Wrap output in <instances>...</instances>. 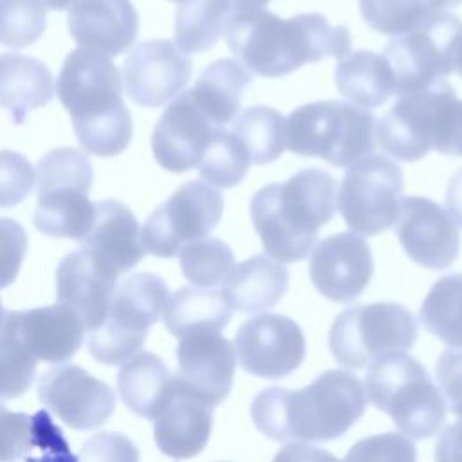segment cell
Wrapping results in <instances>:
<instances>
[{"label":"cell","mask_w":462,"mask_h":462,"mask_svg":"<svg viewBox=\"0 0 462 462\" xmlns=\"http://www.w3.org/2000/svg\"><path fill=\"white\" fill-rule=\"evenodd\" d=\"M92 164L87 153L76 148H56L38 162L32 215L36 229L54 238L81 242L96 218V204L88 200Z\"/></svg>","instance_id":"cell-7"},{"label":"cell","mask_w":462,"mask_h":462,"mask_svg":"<svg viewBox=\"0 0 462 462\" xmlns=\"http://www.w3.org/2000/svg\"><path fill=\"white\" fill-rule=\"evenodd\" d=\"M446 209L457 226L462 227V168L451 177L446 189Z\"/></svg>","instance_id":"cell-49"},{"label":"cell","mask_w":462,"mask_h":462,"mask_svg":"<svg viewBox=\"0 0 462 462\" xmlns=\"http://www.w3.org/2000/svg\"><path fill=\"white\" fill-rule=\"evenodd\" d=\"M173 375L164 361L152 352H139L126 361L117 374V390L126 408L153 420L166 402Z\"/></svg>","instance_id":"cell-30"},{"label":"cell","mask_w":462,"mask_h":462,"mask_svg":"<svg viewBox=\"0 0 462 462\" xmlns=\"http://www.w3.org/2000/svg\"><path fill=\"white\" fill-rule=\"evenodd\" d=\"M395 235L406 254L426 269L440 271L449 267L460 251L457 224L431 199H402Z\"/></svg>","instance_id":"cell-19"},{"label":"cell","mask_w":462,"mask_h":462,"mask_svg":"<svg viewBox=\"0 0 462 462\" xmlns=\"http://www.w3.org/2000/svg\"><path fill=\"white\" fill-rule=\"evenodd\" d=\"M224 199L204 180L182 184L164 204L146 218L141 227L144 253L171 258L195 240L206 238L220 222Z\"/></svg>","instance_id":"cell-12"},{"label":"cell","mask_w":462,"mask_h":462,"mask_svg":"<svg viewBox=\"0 0 462 462\" xmlns=\"http://www.w3.org/2000/svg\"><path fill=\"white\" fill-rule=\"evenodd\" d=\"M36 359L22 343L11 310L0 327V399L23 395L36 375Z\"/></svg>","instance_id":"cell-39"},{"label":"cell","mask_w":462,"mask_h":462,"mask_svg":"<svg viewBox=\"0 0 462 462\" xmlns=\"http://www.w3.org/2000/svg\"><path fill=\"white\" fill-rule=\"evenodd\" d=\"M229 5L233 7L235 14L236 13H244V11H254V9H262L263 5H267L271 0H227Z\"/></svg>","instance_id":"cell-50"},{"label":"cell","mask_w":462,"mask_h":462,"mask_svg":"<svg viewBox=\"0 0 462 462\" xmlns=\"http://www.w3.org/2000/svg\"><path fill=\"white\" fill-rule=\"evenodd\" d=\"M16 332L36 361L65 363L83 345L85 325L65 305L54 303L29 310H11Z\"/></svg>","instance_id":"cell-25"},{"label":"cell","mask_w":462,"mask_h":462,"mask_svg":"<svg viewBox=\"0 0 462 462\" xmlns=\"http://www.w3.org/2000/svg\"><path fill=\"white\" fill-rule=\"evenodd\" d=\"M170 2H179V4H184V2H188V0H170Z\"/></svg>","instance_id":"cell-54"},{"label":"cell","mask_w":462,"mask_h":462,"mask_svg":"<svg viewBox=\"0 0 462 462\" xmlns=\"http://www.w3.org/2000/svg\"><path fill=\"white\" fill-rule=\"evenodd\" d=\"M435 462H462V419L449 424L437 439Z\"/></svg>","instance_id":"cell-48"},{"label":"cell","mask_w":462,"mask_h":462,"mask_svg":"<svg viewBox=\"0 0 462 462\" xmlns=\"http://www.w3.org/2000/svg\"><path fill=\"white\" fill-rule=\"evenodd\" d=\"M78 462H139V451L126 435L105 431L81 446Z\"/></svg>","instance_id":"cell-45"},{"label":"cell","mask_w":462,"mask_h":462,"mask_svg":"<svg viewBox=\"0 0 462 462\" xmlns=\"http://www.w3.org/2000/svg\"><path fill=\"white\" fill-rule=\"evenodd\" d=\"M231 52L254 74L282 78L305 63L337 58L350 51V32L319 13L280 18L271 11L236 13L226 32Z\"/></svg>","instance_id":"cell-2"},{"label":"cell","mask_w":462,"mask_h":462,"mask_svg":"<svg viewBox=\"0 0 462 462\" xmlns=\"http://www.w3.org/2000/svg\"><path fill=\"white\" fill-rule=\"evenodd\" d=\"M27 253V233L13 218L0 217V289L9 287Z\"/></svg>","instance_id":"cell-44"},{"label":"cell","mask_w":462,"mask_h":462,"mask_svg":"<svg viewBox=\"0 0 462 462\" xmlns=\"http://www.w3.org/2000/svg\"><path fill=\"white\" fill-rule=\"evenodd\" d=\"M424 328L453 348H462V273L439 278L426 294L420 310Z\"/></svg>","instance_id":"cell-34"},{"label":"cell","mask_w":462,"mask_h":462,"mask_svg":"<svg viewBox=\"0 0 462 462\" xmlns=\"http://www.w3.org/2000/svg\"><path fill=\"white\" fill-rule=\"evenodd\" d=\"M287 287V267L267 254H254L231 269L220 292L231 310L254 314L274 307Z\"/></svg>","instance_id":"cell-27"},{"label":"cell","mask_w":462,"mask_h":462,"mask_svg":"<svg viewBox=\"0 0 462 462\" xmlns=\"http://www.w3.org/2000/svg\"><path fill=\"white\" fill-rule=\"evenodd\" d=\"M213 408L173 375L171 392L153 419V439L159 451L175 460L199 455L211 435Z\"/></svg>","instance_id":"cell-22"},{"label":"cell","mask_w":462,"mask_h":462,"mask_svg":"<svg viewBox=\"0 0 462 462\" xmlns=\"http://www.w3.org/2000/svg\"><path fill=\"white\" fill-rule=\"evenodd\" d=\"M220 126L204 114L191 92L186 90L173 97L153 128V157L159 166L173 173L199 168Z\"/></svg>","instance_id":"cell-17"},{"label":"cell","mask_w":462,"mask_h":462,"mask_svg":"<svg viewBox=\"0 0 462 462\" xmlns=\"http://www.w3.org/2000/svg\"><path fill=\"white\" fill-rule=\"evenodd\" d=\"M45 9H52V11H63L69 9L76 0H40Z\"/></svg>","instance_id":"cell-51"},{"label":"cell","mask_w":462,"mask_h":462,"mask_svg":"<svg viewBox=\"0 0 462 462\" xmlns=\"http://www.w3.org/2000/svg\"><path fill=\"white\" fill-rule=\"evenodd\" d=\"M365 392L370 402L413 440L433 437L444 424L446 402L440 390L428 370L404 352L386 354L370 363Z\"/></svg>","instance_id":"cell-5"},{"label":"cell","mask_w":462,"mask_h":462,"mask_svg":"<svg viewBox=\"0 0 462 462\" xmlns=\"http://www.w3.org/2000/svg\"><path fill=\"white\" fill-rule=\"evenodd\" d=\"M119 274L94 258L83 247L61 258L56 269L58 303L69 307L87 332L99 328L110 309Z\"/></svg>","instance_id":"cell-20"},{"label":"cell","mask_w":462,"mask_h":462,"mask_svg":"<svg viewBox=\"0 0 462 462\" xmlns=\"http://www.w3.org/2000/svg\"><path fill=\"white\" fill-rule=\"evenodd\" d=\"M366 401L352 372L327 370L300 390H262L249 411L256 430L276 442H325L345 435L363 417Z\"/></svg>","instance_id":"cell-1"},{"label":"cell","mask_w":462,"mask_h":462,"mask_svg":"<svg viewBox=\"0 0 462 462\" xmlns=\"http://www.w3.org/2000/svg\"><path fill=\"white\" fill-rule=\"evenodd\" d=\"M34 182V170L25 155L0 150V208H13L23 202Z\"/></svg>","instance_id":"cell-42"},{"label":"cell","mask_w":462,"mask_h":462,"mask_svg":"<svg viewBox=\"0 0 462 462\" xmlns=\"http://www.w3.org/2000/svg\"><path fill=\"white\" fill-rule=\"evenodd\" d=\"M251 79V70L242 61L222 58L202 70L189 92L204 114L217 126L226 128L238 116L244 90Z\"/></svg>","instance_id":"cell-29"},{"label":"cell","mask_w":462,"mask_h":462,"mask_svg":"<svg viewBox=\"0 0 462 462\" xmlns=\"http://www.w3.org/2000/svg\"><path fill=\"white\" fill-rule=\"evenodd\" d=\"M4 318H5V312H4V307H2V300H0V327L4 323Z\"/></svg>","instance_id":"cell-53"},{"label":"cell","mask_w":462,"mask_h":462,"mask_svg":"<svg viewBox=\"0 0 462 462\" xmlns=\"http://www.w3.org/2000/svg\"><path fill=\"white\" fill-rule=\"evenodd\" d=\"M417 334V321L406 307L375 301L345 309L330 327L328 346L341 366L357 370L386 354L410 350Z\"/></svg>","instance_id":"cell-9"},{"label":"cell","mask_w":462,"mask_h":462,"mask_svg":"<svg viewBox=\"0 0 462 462\" xmlns=\"http://www.w3.org/2000/svg\"><path fill=\"white\" fill-rule=\"evenodd\" d=\"M448 0H359L365 22L386 36H401L431 14L444 11Z\"/></svg>","instance_id":"cell-36"},{"label":"cell","mask_w":462,"mask_h":462,"mask_svg":"<svg viewBox=\"0 0 462 462\" xmlns=\"http://www.w3.org/2000/svg\"><path fill=\"white\" fill-rule=\"evenodd\" d=\"M168 298V285L153 273H135L125 278L112 294L105 323L88 332L90 356L110 366L130 361L141 352Z\"/></svg>","instance_id":"cell-8"},{"label":"cell","mask_w":462,"mask_h":462,"mask_svg":"<svg viewBox=\"0 0 462 462\" xmlns=\"http://www.w3.org/2000/svg\"><path fill=\"white\" fill-rule=\"evenodd\" d=\"M47 27L40 0H0V43L11 49L32 45Z\"/></svg>","instance_id":"cell-40"},{"label":"cell","mask_w":462,"mask_h":462,"mask_svg":"<svg viewBox=\"0 0 462 462\" xmlns=\"http://www.w3.org/2000/svg\"><path fill=\"white\" fill-rule=\"evenodd\" d=\"M455 94L446 79L428 88L399 96L375 125V141L384 153L404 161H419L431 150V125L437 106Z\"/></svg>","instance_id":"cell-16"},{"label":"cell","mask_w":462,"mask_h":462,"mask_svg":"<svg viewBox=\"0 0 462 462\" xmlns=\"http://www.w3.org/2000/svg\"><path fill=\"white\" fill-rule=\"evenodd\" d=\"M177 365L175 377L217 406L231 392L236 352L220 332H195L179 339Z\"/></svg>","instance_id":"cell-21"},{"label":"cell","mask_w":462,"mask_h":462,"mask_svg":"<svg viewBox=\"0 0 462 462\" xmlns=\"http://www.w3.org/2000/svg\"><path fill=\"white\" fill-rule=\"evenodd\" d=\"M375 117L345 101H314L285 117V146L303 157L350 166L375 148Z\"/></svg>","instance_id":"cell-6"},{"label":"cell","mask_w":462,"mask_h":462,"mask_svg":"<svg viewBox=\"0 0 462 462\" xmlns=\"http://www.w3.org/2000/svg\"><path fill=\"white\" fill-rule=\"evenodd\" d=\"M94 204V224L79 244L117 274L128 273L144 256L139 222L130 208L116 199H105Z\"/></svg>","instance_id":"cell-26"},{"label":"cell","mask_w":462,"mask_h":462,"mask_svg":"<svg viewBox=\"0 0 462 462\" xmlns=\"http://www.w3.org/2000/svg\"><path fill=\"white\" fill-rule=\"evenodd\" d=\"M343 462H417V448L404 435L386 431L357 440Z\"/></svg>","instance_id":"cell-41"},{"label":"cell","mask_w":462,"mask_h":462,"mask_svg":"<svg viewBox=\"0 0 462 462\" xmlns=\"http://www.w3.org/2000/svg\"><path fill=\"white\" fill-rule=\"evenodd\" d=\"M247 150L251 162L265 164L278 159L285 148V117L271 106L242 110L229 128Z\"/></svg>","instance_id":"cell-35"},{"label":"cell","mask_w":462,"mask_h":462,"mask_svg":"<svg viewBox=\"0 0 462 462\" xmlns=\"http://www.w3.org/2000/svg\"><path fill=\"white\" fill-rule=\"evenodd\" d=\"M67 22L72 40L101 56L123 54L139 31V14L130 0H76Z\"/></svg>","instance_id":"cell-23"},{"label":"cell","mask_w":462,"mask_h":462,"mask_svg":"<svg viewBox=\"0 0 462 462\" xmlns=\"http://www.w3.org/2000/svg\"><path fill=\"white\" fill-rule=\"evenodd\" d=\"M251 157L244 144L227 128H220L208 146L199 173L202 180L217 188H233L244 180Z\"/></svg>","instance_id":"cell-38"},{"label":"cell","mask_w":462,"mask_h":462,"mask_svg":"<svg viewBox=\"0 0 462 462\" xmlns=\"http://www.w3.org/2000/svg\"><path fill=\"white\" fill-rule=\"evenodd\" d=\"M273 462H341L330 451L307 444V442H289L273 458Z\"/></svg>","instance_id":"cell-47"},{"label":"cell","mask_w":462,"mask_h":462,"mask_svg":"<svg viewBox=\"0 0 462 462\" xmlns=\"http://www.w3.org/2000/svg\"><path fill=\"white\" fill-rule=\"evenodd\" d=\"M38 399L74 430H96L116 408L114 390L76 365H58L42 374Z\"/></svg>","instance_id":"cell-14"},{"label":"cell","mask_w":462,"mask_h":462,"mask_svg":"<svg viewBox=\"0 0 462 462\" xmlns=\"http://www.w3.org/2000/svg\"><path fill=\"white\" fill-rule=\"evenodd\" d=\"M235 16L227 0H188L175 14V43L182 52L211 49L229 29Z\"/></svg>","instance_id":"cell-33"},{"label":"cell","mask_w":462,"mask_h":462,"mask_svg":"<svg viewBox=\"0 0 462 462\" xmlns=\"http://www.w3.org/2000/svg\"><path fill=\"white\" fill-rule=\"evenodd\" d=\"M191 78V60L171 40H148L135 45L123 63L128 97L155 108L179 96Z\"/></svg>","instance_id":"cell-15"},{"label":"cell","mask_w":462,"mask_h":462,"mask_svg":"<svg viewBox=\"0 0 462 462\" xmlns=\"http://www.w3.org/2000/svg\"><path fill=\"white\" fill-rule=\"evenodd\" d=\"M435 375L449 411L462 419V348L444 350L437 359Z\"/></svg>","instance_id":"cell-46"},{"label":"cell","mask_w":462,"mask_h":462,"mask_svg":"<svg viewBox=\"0 0 462 462\" xmlns=\"http://www.w3.org/2000/svg\"><path fill=\"white\" fill-rule=\"evenodd\" d=\"M431 148L444 155L462 157V99L455 94L442 99L431 125Z\"/></svg>","instance_id":"cell-43"},{"label":"cell","mask_w":462,"mask_h":462,"mask_svg":"<svg viewBox=\"0 0 462 462\" xmlns=\"http://www.w3.org/2000/svg\"><path fill=\"white\" fill-rule=\"evenodd\" d=\"M231 307L220 291L204 287H180L162 310L168 332L184 337L195 332H220L231 321Z\"/></svg>","instance_id":"cell-31"},{"label":"cell","mask_w":462,"mask_h":462,"mask_svg":"<svg viewBox=\"0 0 462 462\" xmlns=\"http://www.w3.org/2000/svg\"><path fill=\"white\" fill-rule=\"evenodd\" d=\"M337 90L359 108H375L395 94L393 74L383 54L354 51L343 56L334 72Z\"/></svg>","instance_id":"cell-32"},{"label":"cell","mask_w":462,"mask_h":462,"mask_svg":"<svg viewBox=\"0 0 462 462\" xmlns=\"http://www.w3.org/2000/svg\"><path fill=\"white\" fill-rule=\"evenodd\" d=\"M404 189L402 170L379 153L350 164L341 179L337 209L352 233L372 236L395 226Z\"/></svg>","instance_id":"cell-11"},{"label":"cell","mask_w":462,"mask_h":462,"mask_svg":"<svg viewBox=\"0 0 462 462\" xmlns=\"http://www.w3.org/2000/svg\"><path fill=\"white\" fill-rule=\"evenodd\" d=\"M0 462H78L47 410L11 411L0 401Z\"/></svg>","instance_id":"cell-24"},{"label":"cell","mask_w":462,"mask_h":462,"mask_svg":"<svg viewBox=\"0 0 462 462\" xmlns=\"http://www.w3.org/2000/svg\"><path fill=\"white\" fill-rule=\"evenodd\" d=\"M455 70L462 76V38L457 45V54H455Z\"/></svg>","instance_id":"cell-52"},{"label":"cell","mask_w":462,"mask_h":462,"mask_svg":"<svg viewBox=\"0 0 462 462\" xmlns=\"http://www.w3.org/2000/svg\"><path fill=\"white\" fill-rule=\"evenodd\" d=\"M309 274L319 294L336 303H352L374 274L370 245L352 231L330 235L312 249Z\"/></svg>","instance_id":"cell-18"},{"label":"cell","mask_w":462,"mask_h":462,"mask_svg":"<svg viewBox=\"0 0 462 462\" xmlns=\"http://www.w3.org/2000/svg\"><path fill=\"white\" fill-rule=\"evenodd\" d=\"M121 90L119 70L106 56L81 47L67 54L56 92L85 152L112 157L130 144L134 126Z\"/></svg>","instance_id":"cell-3"},{"label":"cell","mask_w":462,"mask_h":462,"mask_svg":"<svg viewBox=\"0 0 462 462\" xmlns=\"http://www.w3.org/2000/svg\"><path fill=\"white\" fill-rule=\"evenodd\" d=\"M179 263L184 278L197 287L211 289L226 282L235 267L231 247L218 238H200L179 251Z\"/></svg>","instance_id":"cell-37"},{"label":"cell","mask_w":462,"mask_h":462,"mask_svg":"<svg viewBox=\"0 0 462 462\" xmlns=\"http://www.w3.org/2000/svg\"><path fill=\"white\" fill-rule=\"evenodd\" d=\"M52 96L54 79L43 61L22 52L0 54V106L14 125H22L31 110L51 103Z\"/></svg>","instance_id":"cell-28"},{"label":"cell","mask_w":462,"mask_h":462,"mask_svg":"<svg viewBox=\"0 0 462 462\" xmlns=\"http://www.w3.org/2000/svg\"><path fill=\"white\" fill-rule=\"evenodd\" d=\"M251 220L265 253L280 262H300L312 251L319 229L336 211V180L307 168L285 182L260 188L251 199Z\"/></svg>","instance_id":"cell-4"},{"label":"cell","mask_w":462,"mask_h":462,"mask_svg":"<svg viewBox=\"0 0 462 462\" xmlns=\"http://www.w3.org/2000/svg\"><path fill=\"white\" fill-rule=\"evenodd\" d=\"M462 20L448 11L431 14L415 29L395 36L383 58L393 74L395 94L404 96L428 88L455 70Z\"/></svg>","instance_id":"cell-10"},{"label":"cell","mask_w":462,"mask_h":462,"mask_svg":"<svg viewBox=\"0 0 462 462\" xmlns=\"http://www.w3.org/2000/svg\"><path fill=\"white\" fill-rule=\"evenodd\" d=\"M240 366L263 379L292 374L305 357V336L300 325L283 314H258L245 319L235 334Z\"/></svg>","instance_id":"cell-13"}]
</instances>
